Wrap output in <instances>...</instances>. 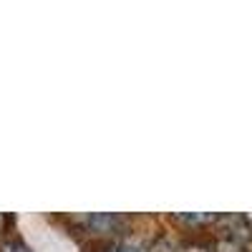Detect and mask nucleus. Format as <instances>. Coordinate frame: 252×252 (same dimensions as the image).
Instances as JSON below:
<instances>
[{"instance_id":"obj_2","label":"nucleus","mask_w":252,"mask_h":252,"mask_svg":"<svg viewBox=\"0 0 252 252\" xmlns=\"http://www.w3.org/2000/svg\"><path fill=\"white\" fill-rule=\"evenodd\" d=\"M111 252H139V250H134V247H116V250H111Z\"/></svg>"},{"instance_id":"obj_1","label":"nucleus","mask_w":252,"mask_h":252,"mask_svg":"<svg viewBox=\"0 0 252 252\" xmlns=\"http://www.w3.org/2000/svg\"><path fill=\"white\" fill-rule=\"evenodd\" d=\"M0 252H31L23 242H15V240H10V242H5L3 245V250H0Z\"/></svg>"}]
</instances>
